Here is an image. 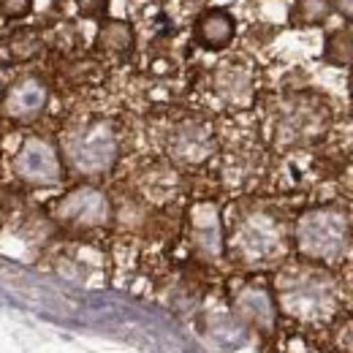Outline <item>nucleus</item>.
Segmentation results:
<instances>
[{"label": "nucleus", "instance_id": "b1692460", "mask_svg": "<svg viewBox=\"0 0 353 353\" xmlns=\"http://www.w3.org/2000/svg\"><path fill=\"white\" fill-rule=\"evenodd\" d=\"M155 3H166V0H155Z\"/></svg>", "mask_w": 353, "mask_h": 353}, {"label": "nucleus", "instance_id": "1a4fd4ad", "mask_svg": "<svg viewBox=\"0 0 353 353\" xmlns=\"http://www.w3.org/2000/svg\"><path fill=\"white\" fill-rule=\"evenodd\" d=\"M188 242L201 261H221L225 253V228L215 201H196L188 210Z\"/></svg>", "mask_w": 353, "mask_h": 353}, {"label": "nucleus", "instance_id": "20e7f679", "mask_svg": "<svg viewBox=\"0 0 353 353\" xmlns=\"http://www.w3.org/2000/svg\"><path fill=\"white\" fill-rule=\"evenodd\" d=\"M294 245L310 264H334L351 248V221L340 207H312L294 225Z\"/></svg>", "mask_w": 353, "mask_h": 353}, {"label": "nucleus", "instance_id": "aec40b11", "mask_svg": "<svg viewBox=\"0 0 353 353\" xmlns=\"http://www.w3.org/2000/svg\"><path fill=\"white\" fill-rule=\"evenodd\" d=\"M77 11L88 19H101L109 11V0H77Z\"/></svg>", "mask_w": 353, "mask_h": 353}, {"label": "nucleus", "instance_id": "423d86ee", "mask_svg": "<svg viewBox=\"0 0 353 353\" xmlns=\"http://www.w3.org/2000/svg\"><path fill=\"white\" fill-rule=\"evenodd\" d=\"M49 215L63 228L95 231V228H106L112 223L114 207H112V199L101 188L79 185V188H71L68 193H63L60 199H54L49 207Z\"/></svg>", "mask_w": 353, "mask_h": 353}, {"label": "nucleus", "instance_id": "4be33fe9", "mask_svg": "<svg viewBox=\"0 0 353 353\" xmlns=\"http://www.w3.org/2000/svg\"><path fill=\"white\" fill-rule=\"evenodd\" d=\"M182 3H185V6H190V8H199V6H204L207 0H182Z\"/></svg>", "mask_w": 353, "mask_h": 353}, {"label": "nucleus", "instance_id": "412c9836", "mask_svg": "<svg viewBox=\"0 0 353 353\" xmlns=\"http://www.w3.org/2000/svg\"><path fill=\"white\" fill-rule=\"evenodd\" d=\"M332 3H334V8L340 11V17L345 22H353V0H332Z\"/></svg>", "mask_w": 353, "mask_h": 353}, {"label": "nucleus", "instance_id": "5701e85b", "mask_svg": "<svg viewBox=\"0 0 353 353\" xmlns=\"http://www.w3.org/2000/svg\"><path fill=\"white\" fill-rule=\"evenodd\" d=\"M351 95H353V74H351Z\"/></svg>", "mask_w": 353, "mask_h": 353}, {"label": "nucleus", "instance_id": "4468645a", "mask_svg": "<svg viewBox=\"0 0 353 353\" xmlns=\"http://www.w3.org/2000/svg\"><path fill=\"white\" fill-rule=\"evenodd\" d=\"M133 28L125 19H103L101 28H98V36H95V49L106 57H114V60H125L131 57L133 52Z\"/></svg>", "mask_w": 353, "mask_h": 353}, {"label": "nucleus", "instance_id": "f03ea898", "mask_svg": "<svg viewBox=\"0 0 353 353\" xmlns=\"http://www.w3.org/2000/svg\"><path fill=\"white\" fill-rule=\"evenodd\" d=\"M288 248L285 225L261 207L242 210L225 234V250L245 266H269L280 261Z\"/></svg>", "mask_w": 353, "mask_h": 353}, {"label": "nucleus", "instance_id": "a211bd4d", "mask_svg": "<svg viewBox=\"0 0 353 353\" xmlns=\"http://www.w3.org/2000/svg\"><path fill=\"white\" fill-rule=\"evenodd\" d=\"M176 176L172 169H152L147 174V182H144V193L150 199H169L174 193Z\"/></svg>", "mask_w": 353, "mask_h": 353}, {"label": "nucleus", "instance_id": "0eeeda50", "mask_svg": "<svg viewBox=\"0 0 353 353\" xmlns=\"http://www.w3.org/2000/svg\"><path fill=\"white\" fill-rule=\"evenodd\" d=\"M11 172L30 188H54L63 182L65 163L60 150L44 136H28L11 158Z\"/></svg>", "mask_w": 353, "mask_h": 353}, {"label": "nucleus", "instance_id": "ddd939ff", "mask_svg": "<svg viewBox=\"0 0 353 353\" xmlns=\"http://www.w3.org/2000/svg\"><path fill=\"white\" fill-rule=\"evenodd\" d=\"M236 36V22L225 8H207L196 19V41L204 49L221 52L234 41Z\"/></svg>", "mask_w": 353, "mask_h": 353}, {"label": "nucleus", "instance_id": "7ed1b4c3", "mask_svg": "<svg viewBox=\"0 0 353 353\" xmlns=\"http://www.w3.org/2000/svg\"><path fill=\"white\" fill-rule=\"evenodd\" d=\"M63 163L79 176H103L120 161V133L112 120H88L74 125L60 144Z\"/></svg>", "mask_w": 353, "mask_h": 353}, {"label": "nucleus", "instance_id": "f3484780", "mask_svg": "<svg viewBox=\"0 0 353 353\" xmlns=\"http://www.w3.org/2000/svg\"><path fill=\"white\" fill-rule=\"evenodd\" d=\"M323 60L332 65H353V30L340 28L329 33L323 46Z\"/></svg>", "mask_w": 353, "mask_h": 353}, {"label": "nucleus", "instance_id": "dca6fc26", "mask_svg": "<svg viewBox=\"0 0 353 353\" xmlns=\"http://www.w3.org/2000/svg\"><path fill=\"white\" fill-rule=\"evenodd\" d=\"M332 8H334L332 0H296L294 8H291V22L294 25H302V28L323 25L329 19Z\"/></svg>", "mask_w": 353, "mask_h": 353}, {"label": "nucleus", "instance_id": "39448f33", "mask_svg": "<svg viewBox=\"0 0 353 353\" xmlns=\"http://www.w3.org/2000/svg\"><path fill=\"white\" fill-rule=\"evenodd\" d=\"M329 123H332V112L321 98L288 95L274 106L269 117L272 144L280 150L307 147L312 141L323 139V133L329 131Z\"/></svg>", "mask_w": 353, "mask_h": 353}, {"label": "nucleus", "instance_id": "9b49d317", "mask_svg": "<svg viewBox=\"0 0 353 353\" xmlns=\"http://www.w3.org/2000/svg\"><path fill=\"white\" fill-rule=\"evenodd\" d=\"M234 315L256 332H272L277 323V305L272 288H266L264 283H242L234 294Z\"/></svg>", "mask_w": 353, "mask_h": 353}, {"label": "nucleus", "instance_id": "2eb2a0df", "mask_svg": "<svg viewBox=\"0 0 353 353\" xmlns=\"http://www.w3.org/2000/svg\"><path fill=\"white\" fill-rule=\"evenodd\" d=\"M44 49L41 36L33 30V28H17L8 39H6V52L14 63H28L33 57H39Z\"/></svg>", "mask_w": 353, "mask_h": 353}, {"label": "nucleus", "instance_id": "9d476101", "mask_svg": "<svg viewBox=\"0 0 353 353\" xmlns=\"http://www.w3.org/2000/svg\"><path fill=\"white\" fill-rule=\"evenodd\" d=\"M46 103H49V88L44 79L22 77L14 85H8L3 101H0V112L11 123H33L44 114Z\"/></svg>", "mask_w": 353, "mask_h": 353}, {"label": "nucleus", "instance_id": "f257e3e1", "mask_svg": "<svg viewBox=\"0 0 353 353\" xmlns=\"http://www.w3.org/2000/svg\"><path fill=\"white\" fill-rule=\"evenodd\" d=\"M272 294L280 312L305 323L329 321L340 299L334 277L315 264H294L277 272Z\"/></svg>", "mask_w": 353, "mask_h": 353}, {"label": "nucleus", "instance_id": "f8f14e48", "mask_svg": "<svg viewBox=\"0 0 353 353\" xmlns=\"http://www.w3.org/2000/svg\"><path fill=\"white\" fill-rule=\"evenodd\" d=\"M212 90L231 109H248L256 98V85L250 71L236 63H225L212 74Z\"/></svg>", "mask_w": 353, "mask_h": 353}, {"label": "nucleus", "instance_id": "6ab92c4d", "mask_svg": "<svg viewBox=\"0 0 353 353\" xmlns=\"http://www.w3.org/2000/svg\"><path fill=\"white\" fill-rule=\"evenodd\" d=\"M33 3L36 0H0V14L6 19H22L33 11Z\"/></svg>", "mask_w": 353, "mask_h": 353}, {"label": "nucleus", "instance_id": "6e6552de", "mask_svg": "<svg viewBox=\"0 0 353 353\" xmlns=\"http://www.w3.org/2000/svg\"><path fill=\"white\" fill-rule=\"evenodd\" d=\"M218 150L215 131L204 120H182L166 136V155L176 166H204Z\"/></svg>", "mask_w": 353, "mask_h": 353}]
</instances>
